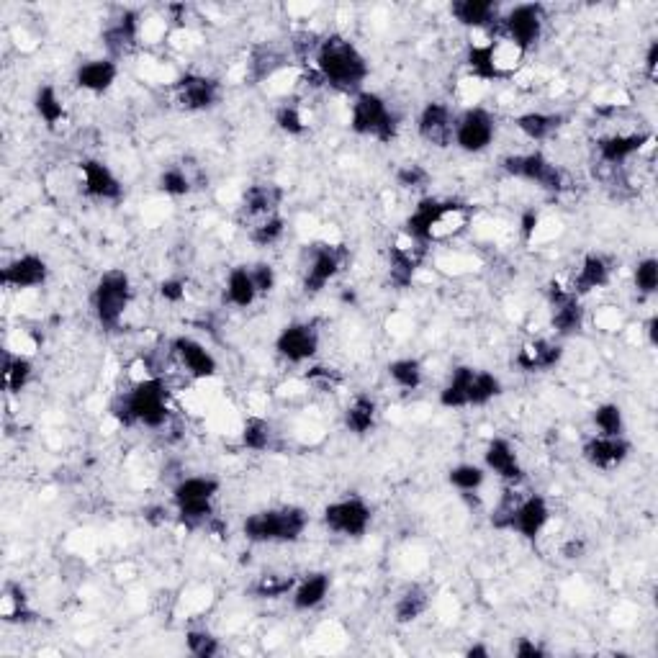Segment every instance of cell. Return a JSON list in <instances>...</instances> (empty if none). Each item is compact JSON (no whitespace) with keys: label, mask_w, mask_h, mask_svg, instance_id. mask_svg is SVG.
Listing matches in <instances>:
<instances>
[{"label":"cell","mask_w":658,"mask_h":658,"mask_svg":"<svg viewBox=\"0 0 658 658\" xmlns=\"http://www.w3.org/2000/svg\"><path fill=\"white\" fill-rule=\"evenodd\" d=\"M646 147H653V132H617L597 139V155L607 165H625Z\"/></svg>","instance_id":"cell-25"},{"label":"cell","mask_w":658,"mask_h":658,"mask_svg":"<svg viewBox=\"0 0 658 658\" xmlns=\"http://www.w3.org/2000/svg\"><path fill=\"white\" fill-rule=\"evenodd\" d=\"M322 335L314 322H291L278 332L276 353L291 365H304L317 358Z\"/></svg>","instance_id":"cell-16"},{"label":"cell","mask_w":658,"mask_h":658,"mask_svg":"<svg viewBox=\"0 0 658 658\" xmlns=\"http://www.w3.org/2000/svg\"><path fill=\"white\" fill-rule=\"evenodd\" d=\"M633 286H635V291L643 296V299L658 294V260L656 258H643L635 263Z\"/></svg>","instance_id":"cell-50"},{"label":"cell","mask_w":658,"mask_h":658,"mask_svg":"<svg viewBox=\"0 0 658 658\" xmlns=\"http://www.w3.org/2000/svg\"><path fill=\"white\" fill-rule=\"evenodd\" d=\"M633 453V443L625 435H592L581 448L584 461L597 471H615Z\"/></svg>","instance_id":"cell-18"},{"label":"cell","mask_w":658,"mask_h":658,"mask_svg":"<svg viewBox=\"0 0 658 658\" xmlns=\"http://www.w3.org/2000/svg\"><path fill=\"white\" fill-rule=\"evenodd\" d=\"M463 656L466 658H491V651H489V646H484V643H473V646H468L466 651H463Z\"/></svg>","instance_id":"cell-62"},{"label":"cell","mask_w":658,"mask_h":658,"mask_svg":"<svg viewBox=\"0 0 658 658\" xmlns=\"http://www.w3.org/2000/svg\"><path fill=\"white\" fill-rule=\"evenodd\" d=\"M525 60V52L509 44L499 34L489 36L486 42H471L466 52V67L473 80L479 83H494V80H507L517 72V67Z\"/></svg>","instance_id":"cell-6"},{"label":"cell","mask_w":658,"mask_h":658,"mask_svg":"<svg viewBox=\"0 0 658 658\" xmlns=\"http://www.w3.org/2000/svg\"><path fill=\"white\" fill-rule=\"evenodd\" d=\"M273 119H276L278 129H281L283 134H288V137H301V134H306V129H309V124H306L304 114H301V108L296 106V103H281V106L276 108Z\"/></svg>","instance_id":"cell-51"},{"label":"cell","mask_w":658,"mask_h":658,"mask_svg":"<svg viewBox=\"0 0 658 658\" xmlns=\"http://www.w3.org/2000/svg\"><path fill=\"white\" fill-rule=\"evenodd\" d=\"M322 522L329 533L358 540L371 530L373 507L360 494H347L324 507Z\"/></svg>","instance_id":"cell-11"},{"label":"cell","mask_w":658,"mask_h":658,"mask_svg":"<svg viewBox=\"0 0 658 658\" xmlns=\"http://www.w3.org/2000/svg\"><path fill=\"white\" fill-rule=\"evenodd\" d=\"M592 422H594V427L599 430V435H625V430H628L623 407L615 404V401H605V404H599L592 414Z\"/></svg>","instance_id":"cell-46"},{"label":"cell","mask_w":658,"mask_h":658,"mask_svg":"<svg viewBox=\"0 0 658 658\" xmlns=\"http://www.w3.org/2000/svg\"><path fill=\"white\" fill-rule=\"evenodd\" d=\"M193 168H196V165H188L186 160L178 162V165H168V168L157 175V188H160V193H165V196L170 198H183L188 196V193H193V188H196V178L191 175Z\"/></svg>","instance_id":"cell-41"},{"label":"cell","mask_w":658,"mask_h":658,"mask_svg":"<svg viewBox=\"0 0 658 658\" xmlns=\"http://www.w3.org/2000/svg\"><path fill=\"white\" fill-rule=\"evenodd\" d=\"M643 332H646V337H648V345L656 347L658 345V314H651V317L646 319V327H643Z\"/></svg>","instance_id":"cell-61"},{"label":"cell","mask_w":658,"mask_h":658,"mask_svg":"<svg viewBox=\"0 0 658 658\" xmlns=\"http://www.w3.org/2000/svg\"><path fill=\"white\" fill-rule=\"evenodd\" d=\"M173 96L183 111L191 114H201V111H211L222 101V83L211 75H201V72H186L173 83Z\"/></svg>","instance_id":"cell-15"},{"label":"cell","mask_w":658,"mask_h":658,"mask_svg":"<svg viewBox=\"0 0 658 658\" xmlns=\"http://www.w3.org/2000/svg\"><path fill=\"white\" fill-rule=\"evenodd\" d=\"M432 605V594L430 589L422 587V584H409L404 592L396 597L394 602V620L399 625H412L417 623L419 617L425 615Z\"/></svg>","instance_id":"cell-35"},{"label":"cell","mask_w":658,"mask_h":658,"mask_svg":"<svg viewBox=\"0 0 658 658\" xmlns=\"http://www.w3.org/2000/svg\"><path fill=\"white\" fill-rule=\"evenodd\" d=\"M0 617H3V623H11V625H21L36 620V612L31 610L24 587L11 584V581L3 587V594H0Z\"/></svg>","instance_id":"cell-39"},{"label":"cell","mask_w":658,"mask_h":658,"mask_svg":"<svg viewBox=\"0 0 658 658\" xmlns=\"http://www.w3.org/2000/svg\"><path fill=\"white\" fill-rule=\"evenodd\" d=\"M34 111H36V116L44 121L47 129H57V126L67 119V108H65V101H62V96H60V90L49 83H44L36 88Z\"/></svg>","instance_id":"cell-40"},{"label":"cell","mask_w":658,"mask_h":658,"mask_svg":"<svg viewBox=\"0 0 658 658\" xmlns=\"http://www.w3.org/2000/svg\"><path fill=\"white\" fill-rule=\"evenodd\" d=\"M116 78H119V62L111 57H96L75 70V85L93 96H103L106 90L114 88Z\"/></svg>","instance_id":"cell-30"},{"label":"cell","mask_w":658,"mask_h":658,"mask_svg":"<svg viewBox=\"0 0 658 658\" xmlns=\"http://www.w3.org/2000/svg\"><path fill=\"white\" fill-rule=\"evenodd\" d=\"M283 198H286V191H283L278 183H252L242 191V201H240V211L247 216V219H265V216L281 214Z\"/></svg>","instance_id":"cell-29"},{"label":"cell","mask_w":658,"mask_h":658,"mask_svg":"<svg viewBox=\"0 0 658 658\" xmlns=\"http://www.w3.org/2000/svg\"><path fill=\"white\" fill-rule=\"evenodd\" d=\"M422 250L425 247L414 245H394L389 250V281L396 288H409L412 286L414 276H417L419 263H422Z\"/></svg>","instance_id":"cell-32"},{"label":"cell","mask_w":658,"mask_h":658,"mask_svg":"<svg viewBox=\"0 0 658 658\" xmlns=\"http://www.w3.org/2000/svg\"><path fill=\"white\" fill-rule=\"evenodd\" d=\"M484 468L486 473H494L507 486H520L525 481V466L520 461V453L507 437H491L486 443Z\"/></svg>","instance_id":"cell-20"},{"label":"cell","mask_w":658,"mask_h":658,"mask_svg":"<svg viewBox=\"0 0 658 658\" xmlns=\"http://www.w3.org/2000/svg\"><path fill=\"white\" fill-rule=\"evenodd\" d=\"M222 491V481L209 473L198 476H183L173 486V504L175 517L186 530H198L206 527L214 517V502Z\"/></svg>","instance_id":"cell-5"},{"label":"cell","mask_w":658,"mask_h":658,"mask_svg":"<svg viewBox=\"0 0 658 658\" xmlns=\"http://www.w3.org/2000/svg\"><path fill=\"white\" fill-rule=\"evenodd\" d=\"M512 653H515L517 658H545L548 656V648L540 646L535 638H520V641L515 643V648H512Z\"/></svg>","instance_id":"cell-57"},{"label":"cell","mask_w":658,"mask_h":658,"mask_svg":"<svg viewBox=\"0 0 658 658\" xmlns=\"http://www.w3.org/2000/svg\"><path fill=\"white\" fill-rule=\"evenodd\" d=\"M448 11L455 24L471 31H494L502 18V6L494 0H453Z\"/></svg>","instance_id":"cell-27"},{"label":"cell","mask_w":658,"mask_h":658,"mask_svg":"<svg viewBox=\"0 0 658 658\" xmlns=\"http://www.w3.org/2000/svg\"><path fill=\"white\" fill-rule=\"evenodd\" d=\"M342 425H345V430L355 437L371 435L378 425L376 399L368 394L353 396V401H350L345 407V412H342Z\"/></svg>","instance_id":"cell-33"},{"label":"cell","mask_w":658,"mask_h":658,"mask_svg":"<svg viewBox=\"0 0 658 658\" xmlns=\"http://www.w3.org/2000/svg\"><path fill=\"white\" fill-rule=\"evenodd\" d=\"M517 502H520V494L512 489H507L499 497V502L494 504V512H491V525L497 527V530H507L509 533V525H512V515H515V507Z\"/></svg>","instance_id":"cell-53"},{"label":"cell","mask_w":658,"mask_h":658,"mask_svg":"<svg viewBox=\"0 0 658 658\" xmlns=\"http://www.w3.org/2000/svg\"><path fill=\"white\" fill-rule=\"evenodd\" d=\"M309 527V512L299 504L258 509L242 522V535L258 545H291L304 538Z\"/></svg>","instance_id":"cell-4"},{"label":"cell","mask_w":658,"mask_h":658,"mask_svg":"<svg viewBox=\"0 0 658 658\" xmlns=\"http://www.w3.org/2000/svg\"><path fill=\"white\" fill-rule=\"evenodd\" d=\"M504 391L502 378L494 376L491 371L484 368H476V376H473V389H471V407H486L494 399H499Z\"/></svg>","instance_id":"cell-47"},{"label":"cell","mask_w":658,"mask_h":658,"mask_svg":"<svg viewBox=\"0 0 658 658\" xmlns=\"http://www.w3.org/2000/svg\"><path fill=\"white\" fill-rule=\"evenodd\" d=\"M306 255H309V260H306L301 288H304V294L317 296L342 273V265L347 263V250L332 245V242H322V245L309 247Z\"/></svg>","instance_id":"cell-13"},{"label":"cell","mask_w":658,"mask_h":658,"mask_svg":"<svg viewBox=\"0 0 658 658\" xmlns=\"http://www.w3.org/2000/svg\"><path fill=\"white\" fill-rule=\"evenodd\" d=\"M399 114L376 90H360L350 103V129L358 137L376 139L381 144L394 142L399 134Z\"/></svg>","instance_id":"cell-7"},{"label":"cell","mask_w":658,"mask_h":658,"mask_svg":"<svg viewBox=\"0 0 658 658\" xmlns=\"http://www.w3.org/2000/svg\"><path fill=\"white\" fill-rule=\"evenodd\" d=\"M139 36H142V16H139V11L124 8V11H121L101 34L103 47H106L108 52L106 57L119 60L121 54H129L134 47H137Z\"/></svg>","instance_id":"cell-24"},{"label":"cell","mask_w":658,"mask_h":658,"mask_svg":"<svg viewBox=\"0 0 658 658\" xmlns=\"http://www.w3.org/2000/svg\"><path fill=\"white\" fill-rule=\"evenodd\" d=\"M304 378L309 383H317V386H337L342 381V373L337 368H327V365H312L309 371L304 373Z\"/></svg>","instance_id":"cell-55"},{"label":"cell","mask_w":658,"mask_h":658,"mask_svg":"<svg viewBox=\"0 0 658 658\" xmlns=\"http://www.w3.org/2000/svg\"><path fill=\"white\" fill-rule=\"evenodd\" d=\"M515 126L520 129L522 137L530 142H545L563 126L561 114H548V111H525L515 119Z\"/></svg>","instance_id":"cell-37"},{"label":"cell","mask_w":658,"mask_h":658,"mask_svg":"<svg viewBox=\"0 0 658 658\" xmlns=\"http://www.w3.org/2000/svg\"><path fill=\"white\" fill-rule=\"evenodd\" d=\"M545 299H548V306H551V327L556 337H571L584 329L587 309H584L581 299L569 286L551 281L548 288H545Z\"/></svg>","instance_id":"cell-14"},{"label":"cell","mask_w":658,"mask_h":658,"mask_svg":"<svg viewBox=\"0 0 658 658\" xmlns=\"http://www.w3.org/2000/svg\"><path fill=\"white\" fill-rule=\"evenodd\" d=\"M548 522H551V504H548V499L543 494H527V497H520V502H517L509 533H517L520 538L535 543L545 533Z\"/></svg>","instance_id":"cell-21"},{"label":"cell","mask_w":658,"mask_h":658,"mask_svg":"<svg viewBox=\"0 0 658 658\" xmlns=\"http://www.w3.org/2000/svg\"><path fill=\"white\" fill-rule=\"evenodd\" d=\"M391 381L404 391H417L425 383V365L419 363L417 358H396L391 360L386 368Z\"/></svg>","instance_id":"cell-43"},{"label":"cell","mask_w":658,"mask_h":658,"mask_svg":"<svg viewBox=\"0 0 658 658\" xmlns=\"http://www.w3.org/2000/svg\"><path fill=\"white\" fill-rule=\"evenodd\" d=\"M612 283V263L607 255L602 252H587L581 258L579 268H576L574 278H571L569 288L574 291L579 299L594 294V291H602Z\"/></svg>","instance_id":"cell-26"},{"label":"cell","mask_w":658,"mask_h":658,"mask_svg":"<svg viewBox=\"0 0 658 658\" xmlns=\"http://www.w3.org/2000/svg\"><path fill=\"white\" fill-rule=\"evenodd\" d=\"M170 350H173L175 360L183 365V371L188 373L196 381H209L219 373V363H216L214 353L204 342H198L196 337L180 335L170 342Z\"/></svg>","instance_id":"cell-22"},{"label":"cell","mask_w":658,"mask_h":658,"mask_svg":"<svg viewBox=\"0 0 658 658\" xmlns=\"http://www.w3.org/2000/svg\"><path fill=\"white\" fill-rule=\"evenodd\" d=\"M111 417L124 427H147L160 430L170 419L168 383L160 376H144L119 394L111 404Z\"/></svg>","instance_id":"cell-3"},{"label":"cell","mask_w":658,"mask_h":658,"mask_svg":"<svg viewBox=\"0 0 658 658\" xmlns=\"http://www.w3.org/2000/svg\"><path fill=\"white\" fill-rule=\"evenodd\" d=\"M314 70L324 85L347 96H358L360 90H365L363 85L371 75V65L365 60V54L342 34H329L319 39L317 52H314Z\"/></svg>","instance_id":"cell-1"},{"label":"cell","mask_w":658,"mask_h":658,"mask_svg":"<svg viewBox=\"0 0 658 658\" xmlns=\"http://www.w3.org/2000/svg\"><path fill=\"white\" fill-rule=\"evenodd\" d=\"M538 229H540V214H538V211H535V209L525 211V214H522V219H520L522 237H525L527 242H533L535 234H538Z\"/></svg>","instance_id":"cell-60"},{"label":"cell","mask_w":658,"mask_h":658,"mask_svg":"<svg viewBox=\"0 0 658 658\" xmlns=\"http://www.w3.org/2000/svg\"><path fill=\"white\" fill-rule=\"evenodd\" d=\"M260 299L255 281L250 276V265H237L229 270L227 283H224V301L237 309H250Z\"/></svg>","instance_id":"cell-36"},{"label":"cell","mask_w":658,"mask_h":658,"mask_svg":"<svg viewBox=\"0 0 658 658\" xmlns=\"http://www.w3.org/2000/svg\"><path fill=\"white\" fill-rule=\"evenodd\" d=\"M273 437H276V432H273V425L265 417H247L240 432L242 445L252 453H265V450L273 448Z\"/></svg>","instance_id":"cell-44"},{"label":"cell","mask_w":658,"mask_h":658,"mask_svg":"<svg viewBox=\"0 0 658 658\" xmlns=\"http://www.w3.org/2000/svg\"><path fill=\"white\" fill-rule=\"evenodd\" d=\"M453 126L455 114L453 108L443 101H430L417 116V134L432 147H450L453 144Z\"/></svg>","instance_id":"cell-23"},{"label":"cell","mask_w":658,"mask_h":658,"mask_svg":"<svg viewBox=\"0 0 658 658\" xmlns=\"http://www.w3.org/2000/svg\"><path fill=\"white\" fill-rule=\"evenodd\" d=\"M448 481L453 489L463 491V494H476L486 484V468L476 466V463H458L448 471Z\"/></svg>","instance_id":"cell-48"},{"label":"cell","mask_w":658,"mask_h":658,"mask_svg":"<svg viewBox=\"0 0 658 658\" xmlns=\"http://www.w3.org/2000/svg\"><path fill=\"white\" fill-rule=\"evenodd\" d=\"M0 376H3V389H6L8 394H21L31 383V378H34V363H31V358H26L24 353L6 350V353H3V371H0Z\"/></svg>","instance_id":"cell-38"},{"label":"cell","mask_w":658,"mask_h":658,"mask_svg":"<svg viewBox=\"0 0 658 658\" xmlns=\"http://www.w3.org/2000/svg\"><path fill=\"white\" fill-rule=\"evenodd\" d=\"M160 296L168 304H180V301L186 299V283L180 281V278H165L160 283Z\"/></svg>","instance_id":"cell-56"},{"label":"cell","mask_w":658,"mask_h":658,"mask_svg":"<svg viewBox=\"0 0 658 658\" xmlns=\"http://www.w3.org/2000/svg\"><path fill=\"white\" fill-rule=\"evenodd\" d=\"M563 360V345L551 337H535L520 347L515 355V365L522 373H545L553 371Z\"/></svg>","instance_id":"cell-28"},{"label":"cell","mask_w":658,"mask_h":658,"mask_svg":"<svg viewBox=\"0 0 658 658\" xmlns=\"http://www.w3.org/2000/svg\"><path fill=\"white\" fill-rule=\"evenodd\" d=\"M643 75H646L648 83H653L658 75V39H651L646 49V57H643Z\"/></svg>","instance_id":"cell-58"},{"label":"cell","mask_w":658,"mask_h":658,"mask_svg":"<svg viewBox=\"0 0 658 658\" xmlns=\"http://www.w3.org/2000/svg\"><path fill=\"white\" fill-rule=\"evenodd\" d=\"M396 183H399L404 191H422V188L430 186V173H427L422 165H417V162H404V165L396 170Z\"/></svg>","instance_id":"cell-52"},{"label":"cell","mask_w":658,"mask_h":658,"mask_svg":"<svg viewBox=\"0 0 658 658\" xmlns=\"http://www.w3.org/2000/svg\"><path fill=\"white\" fill-rule=\"evenodd\" d=\"M78 170L83 196L93 198V201H106V204H116L124 198V183L103 160L85 157V160L78 162Z\"/></svg>","instance_id":"cell-17"},{"label":"cell","mask_w":658,"mask_h":658,"mask_svg":"<svg viewBox=\"0 0 658 658\" xmlns=\"http://www.w3.org/2000/svg\"><path fill=\"white\" fill-rule=\"evenodd\" d=\"M494 139H497V119L489 108L471 103L461 114H455L453 144L461 152L479 155V152L489 150Z\"/></svg>","instance_id":"cell-12"},{"label":"cell","mask_w":658,"mask_h":658,"mask_svg":"<svg viewBox=\"0 0 658 658\" xmlns=\"http://www.w3.org/2000/svg\"><path fill=\"white\" fill-rule=\"evenodd\" d=\"M545 31V6L540 3H517L502 13L494 34L515 44L520 52H533Z\"/></svg>","instance_id":"cell-9"},{"label":"cell","mask_w":658,"mask_h":658,"mask_svg":"<svg viewBox=\"0 0 658 658\" xmlns=\"http://www.w3.org/2000/svg\"><path fill=\"white\" fill-rule=\"evenodd\" d=\"M286 216L283 214H273L265 216V219H258V222L250 227V242L258 247H273L283 240V234H286Z\"/></svg>","instance_id":"cell-45"},{"label":"cell","mask_w":658,"mask_h":658,"mask_svg":"<svg viewBox=\"0 0 658 658\" xmlns=\"http://www.w3.org/2000/svg\"><path fill=\"white\" fill-rule=\"evenodd\" d=\"M473 376L476 368L471 365H458L450 373L448 383L440 391V407L445 409H468L471 407V389H473Z\"/></svg>","instance_id":"cell-34"},{"label":"cell","mask_w":658,"mask_h":658,"mask_svg":"<svg viewBox=\"0 0 658 658\" xmlns=\"http://www.w3.org/2000/svg\"><path fill=\"white\" fill-rule=\"evenodd\" d=\"M561 556L566 561H579V558L587 556V540L584 538H569L561 545Z\"/></svg>","instance_id":"cell-59"},{"label":"cell","mask_w":658,"mask_h":658,"mask_svg":"<svg viewBox=\"0 0 658 658\" xmlns=\"http://www.w3.org/2000/svg\"><path fill=\"white\" fill-rule=\"evenodd\" d=\"M186 648L196 658H216L222 653V641L211 630L193 628L186 633Z\"/></svg>","instance_id":"cell-49"},{"label":"cell","mask_w":658,"mask_h":658,"mask_svg":"<svg viewBox=\"0 0 658 658\" xmlns=\"http://www.w3.org/2000/svg\"><path fill=\"white\" fill-rule=\"evenodd\" d=\"M250 276H252V281H255V288H258L260 296L270 294V291H273V288H276V283H278V273L270 263L250 265Z\"/></svg>","instance_id":"cell-54"},{"label":"cell","mask_w":658,"mask_h":658,"mask_svg":"<svg viewBox=\"0 0 658 658\" xmlns=\"http://www.w3.org/2000/svg\"><path fill=\"white\" fill-rule=\"evenodd\" d=\"M132 278L121 268H111L101 273L90 294V306L96 314V322L101 324L106 332H116L124 322L129 306H132Z\"/></svg>","instance_id":"cell-8"},{"label":"cell","mask_w":658,"mask_h":658,"mask_svg":"<svg viewBox=\"0 0 658 658\" xmlns=\"http://www.w3.org/2000/svg\"><path fill=\"white\" fill-rule=\"evenodd\" d=\"M296 576L294 574H260L258 579L252 581L247 592L255 599H281L291 597L296 587Z\"/></svg>","instance_id":"cell-42"},{"label":"cell","mask_w":658,"mask_h":658,"mask_svg":"<svg viewBox=\"0 0 658 658\" xmlns=\"http://www.w3.org/2000/svg\"><path fill=\"white\" fill-rule=\"evenodd\" d=\"M332 592V579L324 571H312V574L301 576L296 581L294 592H291V605L296 612H312L324 605V599Z\"/></svg>","instance_id":"cell-31"},{"label":"cell","mask_w":658,"mask_h":658,"mask_svg":"<svg viewBox=\"0 0 658 658\" xmlns=\"http://www.w3.org/2000/svg\"><path fill=\"white\" fill-rule=\"evenodd\" d=\"M468 224H471V206L458 201V198L427 196L407 216L404 234L414 245L427 247L432 242L453 240V237L466 232Z\"/></svg>","instance_id":"cell-2"},{"label":"cell","mask_w":658,"mask_h":658,"mask_svg":"<svg viewBox=\"0 0 658 658\" xmlns=\"http://www.w3.org/2000/svg\"><path fill=\"white\" fill-rule=\"evenodd\" d=\"M502 170L507 175L525 183H533L545 193H561L566 188V175L558 168L556 162L548 160L543 152H517V155H507L502 160Z\"/></svg>","instance_id":"cell-10"},{"label":"cell","mask_w":658,"mask_h":658,"mask_svg":"<svg viewBox=\"0 0 658 658\" xmlns=\"http://www.w3.org/2000/svg\"><path fill=\"white\" fill-rule=\"evenodd\" d=\"M49 281V265L42 255L36 252H26L18 255L6 268L0 270V286L11 288V291H31V288H42Z\"/></svg>","instance_id":"cell-19"}]
</instances>
